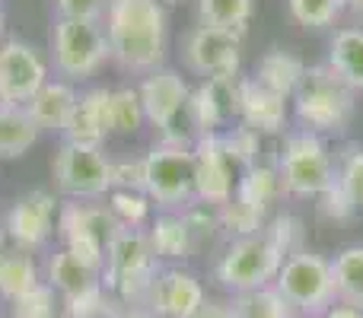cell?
Returning a JSON list of instances; mask_svg holds the SVG:
<instances>
[{"label":"cell","instance_id":"1","mask_svg":"<svg viewBox=\"0 0 363 318\" xmlns=\"http://www.w3.org/2000/svg\"><path fill=\"white\" fill-rule=\"evenodd\" d=\"M102 29L118 67L134 74L163 67L169 51V16L160 0H112Z\"/></svg>","mask_w":363,"mask_h":318},{"label":"cell","instance_id":"2","mask_svg":"<svg viewBox=\"0 0 363 318\" xmlns=\"http://www.w3.org/2000/svg\"><path fill=\"white\" fill-rule=\"evenodd\" d=\"M160 258L153 255V245L144 229H121L108 242L106 264H102V287L121 309L144 306L147 290L153 277L160 274Z\"/></svg>","mask_w":363,"mask_h":318},{"label":"cell","instance_id":"3","mask_svg":"<svg viewBox=\"0 0 363 318\" xmlns=\"http://www.w3.org/2000/svg\"><path fill=\"white\" fill-rule=\"evenodd\" d=\"M290 106L303 131H313L319 137L345 134L354 118V89L328 64H315V67H306V76Z\"/></svg>","mask_w":363,"mask_h":318},{"label":"cell","instance_id":"4","mask_svg":"<svg viewBox=\"0 0 363 318\" xmlns=\"http://www.w3.org/2000/svg\"><path fill=\"white\" fill-rule=\"evenodd\" d=\"M277 175L281 188L290 198H319L338 178V162L328 153L325 137L313 131H290L277 153Z\"/></svg>","mask_w":363,"mask_h":318},{"label":"cell","instance_id":"5","mask_svg":"<svg viewBox=\"0 0 363 318\" xmlns=\"http://www.w3.org/2000/svg\"><path fill=\"white\" fill-rule=\"evenodd\" d=\"M274 287L294 315L319 318L325 309H332L338 302L332 258L319 255V251H309V249L284 258Z\"/></svg>","mask_w":363,"mask_h":318},{"label":"cell","instance_id":"6","mask_svg":"<svg viewBox=\"0 0 363 318\" xmlns=\"http://www.w3.org/2000/svg\"><path fill=\"white\" fill-rule=\"evenodd\" d=\"M284 255L268 236H249V239H233L223 249V255L213 264V277L223 290L233 296L249 293V290L271 287L281 274Z\"/></svg>","mask_w":363,"mask_h":318},{"label":"cell","instance_id":"7","mask_svg":"<svg viewBox=\"0 0 363 318\" xmlns=\"http://www.w3.org/2000/svg\"><path fill=\"white\" fill-rule=\"evenodd\" d=\"M51 61L61 80L80 83L99 74L102 64L112 61L108 38L102 23H80V19H55L51 29Z\"/></svg>","mask_w":363,"mask_h":318},{"label":"cell","instance_id":"8","mask_svg":"<svg viewBox=\"0 0 363 318\" xmlns=\"http://www.w3.org/2000/svg\"><path fill=\"white\" fill-rule=\"evenodd\" d=\"M125 226L115 220V213L106 204H86V200H64L57 210V239L64 249H70L77 258L102 271L106 249Z\"/></svg>","mask_w":363,"mask_h":318},{"label":"cell","instance_id":"9","mask_svg":"<svg viewBox=\"0 0 363 318\" xmlns=\"http://www.w3.org/2000/svg\"><path fill=\"white\" fill-rule=\"evenodd\" d=\"M55 188L67 200H96L112 191V159L102 147H80L64 140L51 159Z\"/></svg>","mask_w":363,"mask_h":318},{"label":"cell","instance_id":"10","mask_svg":"<svg viewBox=\"0 0 363 318\" xmlns=\"http://www.w3.org/2000/svg\"><path fill=\"white\" fill-rule=\"evenodd\" d=\"M144 194L163 210H176L194 200L191 147L153 144L144 153Z\"/></svg>","mask_w":363,"mask_h":318},{"label":"cell","instance_id":"11","mask_svg":"<svg viewBox=\"0 0 363 318\" xmlns=\"http://www.w3.org/2000/svg\"><path fill=\"white\" fill-rule=\"evenodd\" d=\"M57 210H61V200L45 188H32V191L19 194L4 217L6 239L19 251H29V255L42 251L57 232Z\"/></svg>","mask_w":363,"mask_h":318},{"label":"cell","instance_id":"12","mask_svg":"<svg viewBox=\"0 0 363 318\" xmlns=\"http://www.w3.org/2000/svg\"><path fill=\"white\" fill-rule=\"evenodd\" d=\"M182 61L191 74L204 76V80L236 76L239 64H242V35L198 23L182 42Z\"/></svg>","mask_w":363,"mask_h":318},{"label":"cell","instance_id":"13","mask_svg":"<svg viewBox=\"0 0 363 318\" xmlns=\"http://www.w3.org/2000/svg\"><path fill=\"white\" fill-rule=\"evenodd\" d=\"M48 80V61L35 45L23 38H4L0 45V106L26 108Z\"/></svg>","mask_w":363,"mask_h":318},{"label":"cell","instance_id":"14","mask_svg":"<svg viewBox=\"0 0 363 318\" xmlns=\"http://www.w3.org/2000/svg\"><path fill=\"white\" fill-rule=\"evenodd\" d=\"M245 76H217V80H201L188 93V118L198 127V134H220L239 121V99H242Z\"/></svg>","mask_w":363,"mask_h":318},{"label":"cell","instance_id":"15","mask_svg":"<svg viewBox=\"0 0 363 318\" xmlns=\"http://www.w3.org/2000/svg\"><path fill=\"white\" fill-rule=\"evenodd\" d=\"M191 159H194V200H204V204L213 207L226 204L236 194L239 169L226 157L220 134H201L191 147Z\"/></svg>","mask_w":363,"mask_h":318},{"label":"cell","instance_id":"16","mask_svg":"<svg viewBox=\"0 0 363 318\" xmlns=\"http://www.w3.org/2000/svg\"><path fill=\"white\" fill-rule=\"evenodd\" d=\"M204 302V283L191 271L169 264V268H160V274L153 277L144 309H150L157 318H194Z\"/></svg>","mask_w":363,"mask_h":318},{"label":"cell","instance_id":"17","mask_svg":"<svg viewBox=\"0 0 363 318\" xmlns=\"http://www.w3.org/2000/svg\"><path fill=\"white\" fill-rule=\"evenodd\" d=\"M138 93H140V106H144V118L150 121L157 131H163V127H169L172 121L185 112L191 86L185 83V76H182L179 70L157 67L144 76Z\"/></svg>","mask_w":363,"mask_h":318},{"label":"cell","instance_id":"18","mask_svg":"<svg viewBox=\"0 0 363 318\" xmlns=\"http://www.w3.org/2000/svg\"><path fill=\"white\" fill-rule=\"evenodd\" d=\"M108 102H112V89L108 86H89L80 93L70 115L67 127H64V140L80 147H102L108 131Z\"/></svg>","mask_w":363,"mask_h":318},{"label":"cell","instance_id":"19","mask_svg":"<svg viewBox=\"0 0 363 318\" xmlns=\"http://www.w3.org/2000/svg\"><path fill=\"white\" fill-rule=\"evenodd\" d=\"M239 121L249 125L252 131H258L262 137H277L287 131L290 108L287 99L268 93L264 86H258L252 76L242 80V99H239Z\"/></svg>","mask_w":363,"mask_h":318},{"label":"cell","instance_id":"20","mask_svg":"<svg viewBox=\"0 0 363 318\" xmlns=\"http://www.w3.org/2000/svg\"><path fill=\"white\" fill-rule=\"evenodd\" d=\"M77 99H80V93L74 89V83L55 76V80H48L35 96H32L29 106H26V112H29V118L35 121V127L42 134L45 131L48 134H64L70 115H74Z\"/></svg>","mask_w":363,"mask_h":318},{"label":"cell","instance_id":"21","mask_svg":"<svg viewBox=\"0 0 363 318\" xmlns=\"http://www.w3.org/2000/svg\"><path fill=\"white\" fill-rule=\"evenodd\" d=\"M42 280L64 300V296L83 293V290L102 283V271L93 268V264H86L83 258H77L74 251L61 245V249H57L55 255H48V261H45Z\"/></svg>","mask_w":363,"mask_h":318},{"label":"cell","instance_id":"22","mask_svg":"<svg viewBox=\"0 0 363 318\" xmlns=\"http://www.w3.org/2000/svg\"><path fill=\"white\" fill-rule=\"evenodd\" d=\"M303 76H306V61H303L300 55H294V51H287V48H271L262 55L252 80H255L258 86H264L268 93L281 96V99H294Z\"/></svg>","mask_w":363,"mask_h":318},{"label":"cell","instance_id":"23","mask_svg":"<svg viewBox=\"0 0 363 318\" xmlns=\"http://www.w3.org/2000/svg\"><path fill=\"white\" fill-rule=\"evenodd\" d=\"M328 67L357 93L363 89V25H345L328 42Z\"/></svg>","mask_w":363,"mask_h":318},{"label":"cell","instance_id":"24","mask_svg":"<svg viewBox=\"0 0 363 318\" xmlns=\"http://www.w3.org/2000/svg\"><path fill=\"white\" fill-rule=\"evenodd\" d=\"M153 245V255L160 261H185V258L194 255V242L191 232H188L185 220H182L179 210H163L157 220L150 223V232H147Z\"/></svg>","mask_w":363,"mask_h":318},{"label":"cell","instance_id":"25","mask_svg":"<svg viewBox=\"0 0 363 318\" xmlns=\"http://www.w3.org/2000/svg\"><path fill=\"white\" fill-rule=\"evenodd\" d=\"M42 283V268L29 251H0V302L10 306Z\"/></svg>","mask_w":363,"mask_h":318},{"label":"cell","instance_id":"26","mask_svg":"<svg viewBox=\"0 0 363 318\" xmlns=\"http://www.w3.org/2000/svg\"><path fill=\"white\" fill-rule=\"evenodd\" d=\"M281 194L284 188H281V175H277L274 162H255L236 181V198H242L245 204H252L262 213H268Z\"/></svg>","mask_w":363,"mask_h":318},{"label":"cell","instance_id":"27","mask_svg":"<svg viewBox=\"0 0 363 318\" xmlns=\"http://www.w3.org/2000/svg\"><path fill=\"white\" fill-rule=\"evenodd\" d=\"M38 127L29 112L19 106H0V159H19L29 147H35Z\"/></svg>","mask_w":363,"mask_h":318},{"label":"cell","instance_id":"28","mask_svg":"<svg viewBox=\"0 0 363 318\" xmlns=\"http://www.w3.org/2000/svg\"><path fill=\"white\" fill-rule=\"evenodd\" d=\"M338 302L363 312V245H347L332 258Z\"/></svg>","mask_w":363,"mask_h":318},{"label":"cell","instance_id":"29","mask_svg":"<svg viewBox=\"0 0 363 318\" xmlns=\"http://www.w3.org/2000/svg\"><path fill=\"white\" fill-rule=\"evenodd\" d=\"M255 13V0H198V23L213 29L239 32L242 35Z\"/></svg>","mask_w":363,"mask_h":318},{"label":"cell","instance_id":"30","mask_svg":"<svg viewBox=\"0 0 363 318\" xmlns=\"http://www.w3.org/2000/svg\"><path fill=\"white\" fill-rule=\"evenodd\" d=\"M217 213H220V232H226V236H230V242H233V239L262 236L264 223H268V220H264L268 213L255 210V207L245 204V200L236 198V194H233L226 204H220Z\"/></svg>","mask_w":363,"mask_h":318},{"label":"cell","instance_id":"31","mask_svg":"<svg viewBox=\"0 0 363 318\" xmlns=\"http://www.w3.org/2000/svg\"><path fill=\"white\" fill-rule=\"evenodd\" d=\"M144 106H140V93L134 86H118L112 89V102H108V131L128 137L138 134L144 125Z\"/></svg>","mask_w":363,"mask_h":318},{"label":"cell","instance_id":"32","mask_svg":"<svg viewBox=\"0 0 363 318\" xmlns=\"http://www.w3.org/2000/svg\"><path fill=\"white\" fill-rule=\"evenodd\" d=\"M233 312L236 318H290V306L284 302V296L277 293V287H262V290H249V293L233 296Z\"/></svg>","mask_w":363,"mask_h":318},{"label":"cell","instance_id":"33","mask_svg":"<svg viewBox=\"0 0 363 318\" xmlns=\"http://www.w3.org/2000/svg\"><path fill=\"white\" fill-rule=\"evenodd\" d=\"M220 144H223L226 157L236 162L239 175H242L245 169L258 162V153H262V134L252 131V127L242 125V121H233L230 127L220 131Z\"/></svg>","mask_w":363,"mask_h":318},{"label":"cell","instance_id":"34","mask_svg":"<svg viewBox=\"0 0 363 318\" xmlns=\"http://www.w3.org/2000/svg\"><path fill=\"white\" fill-rule=\"evenodd\" d=\"M118 309L121 306L106 293L102 283L61 300V318H115Z\"/></svg>","mask_w":363,"mask_h":318},{"label":"cell","instance_id":"35","mask_svg":"<svg viewBox=\"0 0 363 318\" xmlns=\"http://www.w3.org/2000/svg\"><path fill=\"white\" fill-rule=\"evenodd\" d=\"M106 207L115 213V220L125 229H140L153 213V200L144 191H125V188H112Z\"/></svg>","mask_w":363,"mask_h":318},{"label":"cell","instance_id":"36","mask_svg":"<svg viewBox=\"0 0 363 318\" xmlns=\"http://www.w3.org/2000/svg\"><path fill=\"white\" fill-rule=\"evenodd\" d=\"M264 236L277 245L284 258L303 251V242H306V226L296 213H274V217L264 223Z\"/></svg>","mask_w":363,"mask_h":318},{"label":"cell","instance_id":"37","mask_svg":"<svg viewBox=\"0 0 363 318\" xmlns=\"http://www.w3.org/2000/svg\"><path fill=\"white\" fill-rule=\"evenodd\" d=\"M10 318H61V296L42 280L35 290L10 302Z\"/></svg>","mask_w":363,"mask_h":318},{"label":"cell","instance_id":"38","mask_svg":"<svg viewBox=\"0 0 363 318\" xmlns=\"http://www.w3.org/2000/svg\"><path fill=\"white\" fill-rule=\"evenodd\" d=\"M287 6L303 29H328L347 10L345 0H287Z\"/></svg>","mask_w":363,"mask_h":318},{"label":"cell","instance_id":"39","mask_svg":"<svg viewBox=\"0 0 363 318\" xmlns=\"http://www.w3.org/2000/svg\"><path fill=\"white\" fill-rule=\"evenodd\" d=\"M179 213H182V220H185L188 232H191L194 249L213 242V236L220 232V213H217V207L213 204H204V200H188Z\"/></svg>","mask_w":363,"mask_h":318},{"label":"cell","instance_id":"40","mask_svg":"<svg viewBox=\"0 0 363 318\" xmlns=\"http://www.w3.org/2000/svg\"><path fill=\"white\" fill-rule=\"evenodd\" d=\"M335 162H338V181L354 198L357 213H363V147L360 144L345 147V153H341Z\"/></svg>","mask_w":363,"mask_h":318},{"label":"cell","instance_id":"41","mask_svg":"<svg viewBox=\"0 0 363 318\" xmlns=\"http://www.w3.org/2000/svg\"><path fill=\"white\" fill-rule=\"evenodd\" d=\"M319 213L325 220H335V223H341V220H351L354 213H357V207H354V198L347 194V188L341 185L338 178H335L332 188H325V191L319 194Z\"/></svg>","mask_w":363,"mask_h":318},{"label":"cell","instance_id":"42","mask_svg":"<svg viewBox=\"0 0 363 318\" xmlns=\"http://www.w3.org/2000/svg\"><path fill=\"white\" fill-rule=\"evenodd\" d=\"M112 0H55L57 19H80V23H102Z\"/></svg>","mask_w":363,"mask_h":318},{"label":"cell","instance_id":"43","mask_svg":"<svg viewBox=\"0 0 363 318\" xmlns=\"http://www.w3.org/2000/svg\"><path fill=\"white\" fill-rule=\"evenodd\" d=\"M112 188L144 191V157L112 159Z\"/></svg>","mask_w":363,"mask_h":318},{"label":"cell","instance_id":"44","mask_svg":"<svg viewBox=\"0 0 363 318\" xmlns=\"http://www.w3.org/2000/svg\"><path fill=\"white\" fill-rule=\"evenodd\" d=\"M194 318H236V312H233L230 302H211V300H207Z\"/></svg>","mask_w":363,"mask_h":318},{"label":"cell","instance_id":"45","mask_svg":"<svg viewBox=\"0 0 363 318\" xmlns=\"http://www.w3.org/2000/svg\"><path fill=\"white\" fill-rule=\"evenodd\" d=\"M319 318H363L360 309H354V306H345V302H335L332 309H325Z\"/></svg>","mask_w":363,"mask_h":318},{"label":"cell","instance_id":"46","mask_svg":"<svg viewBox=\"0 0 363 318\" xmlns=\"http://www.w3.org/2000/svg\"><path fill=\"white\" fill-rule=\"evenodd\" d=\"M115 318H157V315H153L150 309H144V306H128V309H118Z\"/></svg>","mask_w":363,"mask_h":318},{"label":"cell","instance_id":"47","mask_svg":"<svg viewBox=\"0 0 363 318\" xmlns=\"http://www.w3.org/2000/svg\"><path fill=\"white\" fill-rule=\"evenodd\" d=\"M345 6H347V10H354V13H360V16H363V0H345Z\"/></svg>","mask_w":363,"mask_h":318},{"label":"cell","instance_id":"48","mask_svg":"<svg viewBox=\"0 0 363 318\" xmlns=\"http://www.w3.org/2000/svg\"><path fill=\"white\" fill-rule=\"evenodd\" d=\"M163 6H182V4H191V0H160Z\"/></svg>","mask_w":363,"mask_h":318},{"label":"cell","instance_id":"49","mask_svg":"<svg viewBox=\"0 0 363 318\" xmlns=\"http://www.w3.org/2000/svg\"><path fill=\"white\" fill-rule=\"evenodd\" d=\"M4 25H6V16H4V10H0V45H4Z\"/></svg>","mask_w":363,"mask_h":318},{"label":"cell","instance_id":"50","mask_svg":"<svg viewBox=\"0 0 363 318\" xmlns=\"http://www.w3.org/2000/svg\"><path fill=\"white\" fill-rule=\"evenodd\" d=\"M4 239H6V229H4V223H0V251H4Z\"/></svg>","mask_w":363,"mask_h":318},{"label":"cell","instance_id":"51","mask_svg":"<svg viewBox=\"0 0 363 318\" xmlns=\"http://www.w3.org/2000/svg\"><path fill=\"white\" fill-rule=\"evenodd\" d=\"M290 318H309V315H290Z\"/></svg>","mask_w":363,"mask_h":318}]
</instances>
